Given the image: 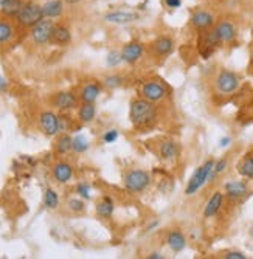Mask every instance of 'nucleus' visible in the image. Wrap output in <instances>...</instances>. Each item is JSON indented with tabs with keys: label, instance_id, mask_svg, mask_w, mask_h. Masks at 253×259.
Masks as SVG:
<instances>
[{
	"label": "nucleus",
	"instance_id": "nucleus-1",
	"mask_svg": "<svg viewBox=\"0 0 253 259\" xmlns=\"http://www.w3.org/2000/svg\"><path fill=\"white\" fill-rule=\"evenodd\" d=\"M157 110L154 107V103L140 98L131 103L129 109V120L135 127H148L154 123Z\"/></svg>",
	"mask_w": 253,
	"mask_h": 259
},
{
	"label": "nucleus",
	"instance_id": "nucleus-2",
	"mask_svg": "<svg viewBox=\"0 0 253 259\" xmlns=\"http://www.w3.org/2000/svg\"><path fill=\"white\" fill-rule=\"evenodd\" d=\"M213 168H215V160L210 158V160H206L202 166H199L194 174L191 176L190 182L187 183V188H185V194L187 196H193L196 194L200 188L208 182L212 180V174H213Z\"/></svg>",
	"mask_w": 253,
	"mask_h": 259
},
{
	"label": "nucleus",
	"instance_id": "nucleus-3",
	"mask_svg": "<svg viewBox=\"0 0 253 259\" xmlns=\"http://www.w3.org/2000/svg\"><path fill=\"white\" fill-rule=\"evenodd\" d=\"M44 19L42 14V5H37L34 2H28L24 4L22 10L19 11V14L16 16V20L19 25L25 27V28H33L37 22H40Z\"/></svg>",
	"mask_w": 253,
	"mask_h": 259
},
{
	"label": "nucleus",
	"instance_id": "nucleus-4",
	"mask_svg": "<svg viewBox=\"0 0 253 259\" xmlns=\"http://www.w3.org/2000/svg\"><path fill=\"white\" fill-rule=\"evenodd\" d=\"M123 182H124V188L129 193H142L149 186L151 179L146 171L132 169V171L126 172Z\"/></svg>",
	"mask_w": 253,
	"mask_h": 259
},
{
	"label": "nucleus",
	"instance_id": "nucleus-5",
	"mask_svg": "<svg viewBox=\"0 0 253 259\" xmlns=\"http://www.w3.org/2000/svg\"><path fill=\"white\" fill-rule=\"evenodd\" d=\"M219 45H221V40H219V36H218L215 28H208V30L200 31L199 52H200V56L203 59H208Z\"/></svg>",
	"mask_w": 253,
	"mask_h": 259
},
{
	"label": "nucleus",
	"instance_id": "nucleus-6",
	"mask_svg": "<svg viewBox=\"0 0 253 259\" xmlns=\"http://www.w3.org/2000/svg\"><path fill=\"white\" fill-rule=\"evenodd\" d=\"M55 22L52 19H42L31 28V39L36 45H45L52 42V36L55 31Z\"/></svg>",
	"mask_w": 253,
	"mask_h": 259
},
{
	"label": "nucleus",
	"instance_id": "nucleus-7",
	"mask_svg": "<svg viewBox=\"0 0 253 259\" xmlns=\"http://www.w3.org/2000/svg\"><path fill=\"white\" fill-rule=\"evenodd\" d=\"M215 85H216V90L222 95H230V93H233L238 90L239 87V78L236 73L230 72V70H221L216 76V81H215Z\"/></svg>",
	"mask_w": 253,
	"mask_h": 259
},
{
	"label": "nucleus",
	"instance_id": "nucleus-8",
	"mask_svg": "<svg viewBox=\"0 0 253 259\" xmlns=\"http://www.w3.org/2000/svg\"><path fill=\"white\" fill-rule=\"evenodd\" d=\"M39 126L42 132L49 137L61 134V118L53 112H42L39 115Z\"/></svg>",
	"mask_w": 253,
	"mask_h": 259
},
{
	"label": "nucleus",
	"instance_id": "nucleus-9",
	"mask_svg": "<svg viewBox=\"0 0 253 259\" xmlns=\"http://www.w3.org/2000/svg\"><path fill=\"white\" fill-rule=\"evenodd\" d=\"M142 97L151 103H158L166 97V89L157 81H148L142 87Z\"/></svg>",
	"mask_w": 253,
	"mask_h": 259
},
{
	"label": "nucleus",
	"instance_id": "nucleus-10",
	"mask_svg": "<svg viewBox=\"0 0 253 259\" xmlns=\"http://www.w3.org/2000/svg\"><path fill=\"white\" fill-rule=\"evenodd\" d=\"M224 191L230 200H241L248 194V185L244 180H230L224 185Z\"/></svg>",
	"mask_w": 253,
	"mask_h": 259
},
{
	"label": "nucleus",
	"instance_id": "nucleus-11",
	"mask_svg": "<svg viewBox=\"0 0 253 259\" xmlns=\"http://www.w3.org/2000/svg\"><path fill=\"white\" fill-rule=\"evenodd\" d=\"M190 23H191V27L196 28L197 31H203V30H208L215 25V17L208 11L197 10L191 14Z\"/></svg>",
	"mask_w": 253,
	"mask_h": 259
},
{
	"label": "nucleus",
	"instance_id": "nucleus-12",
	"mask_svg": "<svg viewBox=\"0 0 253 259\" xmlns=\"http://www.w3.org/2000/svg\"><path fill=\"white\" fill-rule=\"evenodd\" d=\"M143 52H145L143 45L137 40H132L121 49V59H123V62L135 64L137 61H140V58L143 56Z\"/></svg>",
	"mask_w": 253,
	"mask_h": 259
},
{
	"label": "nucleus",
	"instance_id": "nucleus-13",
	"mask_svg": "<svg viewBox=\"0 0 253 259\" xmlns=\"http://www.w3.org/2000/svg\"><path fill=\"white\" fill-rule=\"evenodd\" d=\"M221 44H230L236 39V27L235 23L228 22V20H221L218 25L215 27Z\"/></svg>",
	"mask_w": 253,
	"mask_h": 259
},
{
	"label": "nucleus",
	"instance_id": "nucleus-14",
	"mask_svg": "<svg viewBox=\"0 0 253 259\" xmlns=\"http://www.w3.org/2000/svg\"><path fill=\"white\" fill-rule=\"evenodd\" d=\"M222 203H224V194L221 191L213 193L212 197L208 199V202H206L205 206H203V218L205 219H210V218L216 216L219 213Z\"/></svg>",
	"mask_w": 253,
	"mask_h": 259
},
{
	"label": "nucleus",
	"instance_id": "nucleus-15",
	"mask_svg": "<svg viewBox=\"0 0 253 259\" xmlns=\"http://www.w3.org/2000/svg\"><path fill=\"white\" fill-rule=\"evenodd\" d=\"M73 177V168H72V164H68L65 161H59L56 163L55 166H53V179L64 185V183H68L72 180Z\"/></svg>",
	"mask_w": 253,
	"mask_h": 259
},
{
	"label": "nucleus",
	"instance_id": "nucleus-16",
	"mask_svg": "<svg viewBox=\"0 0 253 259\" xmlns=\"http://www.w3.org/2000/svg\"><path fill=\"white\" fill-rule=\"evenodd\" d=\"M152 50L157 56H168L174 50V40L168 36H160L152 42Z\"/></svg>",
	"mask_w": 253,
	"mask_h": 259
},
{
	"label": "nucleus",
	"instance_id": "nucleus-17",
	"mask_svg": "<svg viewBox=\"0 0 253 259\" xmlns=\"http://www.w3.org/2000/svg\"><path fill=\"white\" fill-rule=\"evenodd\" d=\"M166 244L174 253H180L182 250H185L187 247V239L183 236V233L180 230H173L168 233L166 236Z\"/></svg>",
	"mask_w": 253,
	"mask_h": 259
},
{
	"label": "nucleus",
	"instance_id": "nucleus-18",
	"mask_svg": "<svg viewBox=\"0 0 253 259\" xmlns=\"http://www.w3.org/2000/svg\"><path fill=\"white\" fill-rule=\"evenodd\" d=\"M64 13L62 0H49L42 5V14L45 19H58Z\"/></svg>",
	"mask_w": 253,
	"mask_h": 259
},
{
	"label": "nucleus",
	"instance_id": "nucleus-19",
	"mask_svg": "<svg viewBox=\"0 0 253 259\" xmlns=\"http://www.w3.org/2000/svg\"><path fill=\"white\" fill-rule=\"evenodd\" d=\"M53 104L59 110H70L76 106V97L70 92H61L53 98Z\"/></svg>",
	"mask_w": 253,
	"mask_h": 259
},
{
	"label": "nucleus",
	"instance_id": "nucleus-20",
	"mask_svg": "<svg viewBox=\"0 0 253 259\" xmlns=\"http://www.w3.org/2000/svg\"><path fill=\"white\" fill-rule=\"evenodd\" d=\"M139 19L135 13H129V11H110L104 16V20L110 22V23H131Z\"/></svg>",
	"mask_w": 253,
	"mask_h": 259
},
{
	"label": "nucleus",
	"instance_id": "nucleus-21",
	"mask_svg": "<svg viewBox=\"0 0 253 259\" xmlns=\"http://www.w3.org/2000/svg\"><path fill=\"white\" fill-rule=\"evenodd\" d=\"M100 93H101V87L100 84L97 82H90V84H86L81 90V101L82 103H95L100 97Z\"/></svg>",
	"mask_w": 253,
	"mask_h": 259
},
{
	"label": "nucleus",
	"instance_id": "nucleus-22",
	"mask_svg": "<svg viewBox=\"0 0 253 259\" xmlns=\"http://www.w3.org/2000/svg\"><path fill=\"white\" fill-rule=\"evenodd\" d=\"M72 40V33L70 30H68L65 25H56L55 27V31H53V36H52V42L56 44V45H67V44H70Z\"/></svg>",
	"mask_w": 253,
	"mask_h": 259
},
{
	"label": "nucleus",
	"instance_id": "nucleus-23",
	"mask_svg": "<svg viewBox=\"0 0 253 259\" xmlns=\"http://www.w3.org/2000/svg\"><path fill=\"white\" fill-rule=\"evenodd\" d=\"M95 115H97V109H95V104L94 103H82V106L78 110L79 121L84 123V124L94 121Z\"/></svg>",
	"mask_w": 253,
	"mask_h": 259
},
{
	"label": "nucleus",
	"instance_id": "nucleus-24",
	"mask_svg": "<svg viewBox=\"0 0 253 259\" xmlns=\"http://www.w3.org/2000/svg\"><path fill=\"white\" fill-rule=\"evenodd\" d=\"M113 209H115V205H113L112 199L110 197H103L97 205V214L100 218H103V219H109L113 214Z\"/></svg>",
	"mask_w": 253,
	"mask_h": 259
},
{
	"label": "nucleus",
	"instance_id": "nucleus-25",
	"mask_svg": "<svg viewBox=\"0 0 253 259\" xmlns=\"http://www.w3.org/2000/svg\"><path fill=\"white\" fill-rule=\"evenodd\" d=\"M238 172H239V176H242L244 179H251V180H253V154L244 157V158L238 163Z\"/></svg>",
	"mask_w": 253,
	"mask_h": 259
},
{
	"label": "nucleus",
	"instance_id": "nucleus-26",
	"mask_svg": "<svg viewBox=\"0 0 253 259\" xmlns=\"http://www.w3.org/2000/svg\"><path fill=\"white\" fill-rule=\"evenodd\" d=\"M24 7V0H7V2L0 7V11L5 16L10 17H16L19 14V11Z\"/></svg>",
	"mask_w": 253,
	"mask_h": 259
},
{
	"label": "nucleus",
	"instance_id": "nucleus-27",
	"mask_svg": "<svg viewBox=\"0 0 253 259\" xmlns=\"http://www.w3.org/2000/svg\"><path fill=\"white\" fill-rule=\"evenodd\" d=\"M73 146V138L68 134H61L55 143V149L58 154H67L68 151H72Z\"/></svg>",
	"mask_w": 253,
	"mask_h": 259
},
{
	"label": "nucleus",
	"instance_id": "nucleus-28",
	"mask_svg": "<svg viewBox=\"0 0 253 259\" xmlns=\"http://www.w3.org/2000/svg\"><path fill=\"white\" fill-rule=\"evenodd\" d=\"M158 154L163 160H173L177 155V145L174 141H163V143L158 146Z\"/></svg>",
	"mask_w": 253,
	"mask_h": 259
},
{
	"label": "nucleus",
	"instance_id": "nucleus-29",
	"mask_svg": "<svg viewBox=\"0 0 253 259\" xmlns=\"http://www.w3.org/2000/svg\"><path fill=\"white\" fill-rule=\"evenodd\" d=\"M44 206L49 208V209H55L59 206V197H58V193L52 188H47L44 193Z\"/></svg>",
	"mask_w": 253,
	"mask_h": 259
},
{
	"label": "nucleus",
	"instance_id": "nucleus-30",
	"mask_svg": "<svg viewBox=\"0 0 253 259\" xmlns=\"http://www.w3.org/2000/svg\"><path fill=\"white\" fill-rule=\"evenodd\" d=\"M14 36V28L10 22L0 20V44H7L13 39Z\"/></svg>",
	"mask_w": 253,
	"mask_h": 259
},
{
	"label": "nucleus",
	"instance_id": "nucleus-31",
	"mask_svg": "<svg viewBox=\"0 0 253 259\" xmlns=\"http://www.w3.org/2000/svg\"><path fill=\"white\" fill-rule=\"evenodd\" d=\"M89 149V141L84 135H78L73 138V146L72 151H75L76 154H82Z\"/></svg>",
	"mask_w": 253,
	"mask_h": 259
},
{
	"label": "nucleus",
	"instance_id": "nucleus-32",
	"mask_svg": "<svg viewBox=\"0 0 253 259\" xmlns=\"http://www.w3.org/2000/svg\"><path fill=\"white\" fill-rule=\"evenodd\" d=\"M120 62H123L121 53H120V52L112 50V52L107 53V56H106V64H107L109 67H117V65H120Z\"/></svg>",
	"mask_w": 253,
	"mask_h": 259
},
{
	"label": "nucleus",
	"instance_id": "nucleus-33",
	"mask_svg": "<svg viewBox=\"0 0 253 259\" xmlns=\"http://www.w3.org/2000/svg\"><path fill=\"white\" fill-rule=\"evenodd\" d=\"M67 206L70 211H73V213H82L86 208V205L81 199H70L67 202Z\"/></svg>",
	"mask_w": 253,
	"mask_h": 259
},
{
	"label": "nucleus",
	"instance_id": "nucleus-34",
	"mask_svg": "<svg viewBox=\"0 0 253 259\" xmlns=\"http://www.w3.org/2000/svg\"><path fill=\"white\" fill-rule=\"evenodd\" d=\"M121 82H123V78L118 76V75H110V76H107L104 79V85L107 89H117V87L121 85Z\"/></svg>",
	"mask_w": 253,
	"mask_h": 259
},
{
	"label": "nucleus",
	"instance_id": "nucleus-35",
	"mask_svg": "<svg viewBox=\"0 0 253 259\" xmlns=\"http://www.w3.org/2000/svg\"><path fill=\"white\" fill-rule=\"evenodd\" d=\"M76 193L79 194L81 199H86V200L90 199V185L86 183V182L78 183V186H76Z\"/></svg>",
	"mask_w": 253,
	"mask_h": 259
},
{
	"label": "nucleus",
	"instance_id": "nucleus-36",
	"mask_svg": "<svg viewBox=\"0 0 253 259\" xmlns=\"http://www.w3.org/2000/svg\"><path fill=\"white\" fill-rule=\"evenodd\" d=\"M117 138H118V131H115V129H110V131L104 132V135H103V141L107 145L113 143V141H117Z\"/></svg>",
	"mask_w": 253,
	"mask_h": 259
},
{
	"label": "nucleus",
	"instance_id": "nucleus-37",
	"mask_svg": "<svg viewBox=\"0 0 253 259\" xmlns=\"http://www.w3.org/2000/svg\"><path fill=\"white\" fill-rule=\"evenodd\" d=\"M227 168V158H221L218 161H215V168H213V176L216 177L218 174H222Z\"/></svg>",
	"mask_w": 253,
	"mask_h": 259
},
{
	"label": "nucleus",
	"instance_id": "nucleus-38",
	"mask_svg": "<svg viewBox=\"0 0 253 259\" xmlns=\"http://www.w3.org/2000/svg\"><path fill=\"white\" fill-rule=\"evenodd\" d=\"M247 256L242 251H227L224 253V259H245Z\"/></svg>",
	"mask_w": 253,
	"mask_h": 259
},
{
	"label": "nucleus",
	"instance_id": "nucleus-39",
	"mask_svg": "<svg viewBox=\"0 0 253 259\" xmlns=\"http://www.w3.org/2000/svg\"><path fill=\"white\" fill-rule=\"evenodd\" d=\"M165 5L171 10H176L182 5V0H165Z\"/></svg>",
	"mask_w": 253,
	"mask_h": 259
},
{
	"label": "nucleus",
	"instance_id": "nucleus-40",
	"mask_svg": "<svg viewBox=\"0 0 253 259\" xmlns=\"http://www.w3.org/2000/svg\"><path fill=\"white\" fill-rule=\"evenodd\" d=\"M230 143H232V138H230V137H222V138L219 140V146H221V148H227Z\"/></svg>",
	"mask_w": 253,
	"mask_h": 259
},
{
	"label": "nucleus",
	"instance_id": "nucleus-41",
	"mask_svg": "<svg viewBox=\"0 0 253 259\" xmlns=\"http://www.w3.org/2000/svg\"><path fill=\"white\" fill-rule=\"evenodd\" d=\"M7 87H8V82H7V79H5V78H2V76H0V92L7 90Z\"/></svg>",
	"mask_w": 253,
	"mask_h": 259
},
{
	"label": "nucleus",
	"instance_id": "nucleus-42",
	"mask_svg": "<svg viewBox=\"0 0 253 259\" xmlns=\"http://www.w3.org/2000/svg\"><path fill=\"white\" fill-rule=\"evenodd\" d=\"M148 259H162L163 256L162 254H160V253H151L149 256H146Z\"/></svg>",
	"mask_w": 253,
	"mask_h": 259
},
{
	"label": "nucleus",
	"instance_id": "nucleus-43",
	"mask_svg": "<svg viewBox=\"0 0 253 259\" xmlns=\"http://www.w3.org/2000/svg\"><path fill=\"white\" fill-rule=\"evenodd\" d=\"M64 2L70 4V5H75V4H78V2H79V0H64Z\"/></svg>",
	"mask_w": 253,
	"mask_h": 259
},
{
	"label": "nucleus",
	"instance_id": "nucleus-44",
	"mask_svg": "<svg viewBox=\"0 0 253 259\" xmlns=\"http://www.w3.org/2000/svg\"><path fill=\"white\" fill-rule=\"evenodd\" d=\"M250 236H251V238H253V225H251V227H250Z\"/></svg>",
	"mask_w": 253,
	"mask_h": 259
},
{
	"label": "nucleus",
	"instance_id": "nucleus-45",
	"mask_svg": "<svg viewBox=\"0 0 253 259\" xmlns=\"http://www.w3.org/2000/svg\"><path fill=\"white\" fill-rule=\"evenodd\" d=\"M5 2H7V0H0V7H2V5H4Z\"/></svg>",
	"mask_w": 253,
	"mask_h": 259
}]
</instances>
